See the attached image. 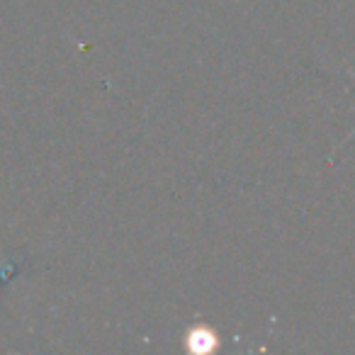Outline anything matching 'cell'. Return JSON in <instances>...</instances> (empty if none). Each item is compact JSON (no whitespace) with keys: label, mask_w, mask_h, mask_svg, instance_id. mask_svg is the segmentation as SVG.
Masks as SVG:
<instances>
[{"label":"cell","mask_w":355,"mask_h":355,"mask_svg":"<svg viewBox=\"0 0 355 355\" xmlns=\"http://www.w3.org/2000/svg\"><path fill=\"white\" fill-rule=\"evenodd\" d=\"M214 340H217V338H214V334H212V331H207V329H198V331H193V334H190V343H193L198 350L212 348Z\"/></svg>","instance_id":"obj_1"}]
</instances>
